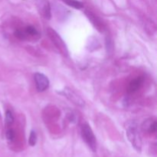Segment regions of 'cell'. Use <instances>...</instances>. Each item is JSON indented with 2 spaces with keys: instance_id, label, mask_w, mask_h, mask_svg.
<instances>
[{
  "instance_id": "cell-1",
  "label": "cell",
  "mask_w": 157,
  "mask_h": 157,
  "mask_svg": "<svg viewBox=\"0 0 157 157\" xmlns=\"http://www.w3.org/2000/svg\"><path fill=\"white\" fill-rule=\"evenodd\" d=\"M126 132L129 141L131 143L132 146L137 151H140L142 148V140L138 130L137 124L135 121H130L126 126Z\"/></svg>"
},
{
  "instance_id": "cell-2",
  "label": "cell",
  "mask_w": 157,
  "mask_h": 157,
  "mask_svg": "<svg viewBox=\"0 0 157 157\" xmlns=\"http://www.w3.org/2000/svg\"><path fill=\"white\" fill-rule=\"evenodd\" d=\"M81 136L83 140L86 143L89 148L93 152L97 150V140L93 130L90 128V125L87 124H83L81 127Z\"/></svg>"
},
{
  "instance_id": "cell-3",
  "label": "cell",
  "mask_w": 157,
  "mask_h": 157,
  "mask_svg": "<svg viewBox=\"0 0 157 157\" xmlns=\"http://www.w3.org/2000/svg\"><path fill=\"white\" fill-rule=\"evenodd\" d=\"M47 33L48 35L49 38L52 40V41L56 46L57 48L59 50V52L64 56H67V54H68L67 46H66L65 43L64 42L62 38H61V36L53 29H51V28H48L47 29Z\"/></svg>"
},
{
  "instance_id": "cell-4",
  "label": "cell",
  "mask_w": 157,
  "mask_h": 157,
  "mask_svg": "<svg viewBox=\"0 0 157 157\" xmlns=\"http://www.w3.org/2000/svg\"><path fill=\"white\" fill-rule=\"evenodd\" d=\"M59 94L65 97V98H67L71 102H72L74 104L78 106V107H84V105H85V103L83 101L82 98H81V97L78 96L75 92H74L73 90H72L71 89L69 88V87H65V88H64L61 92H59Z\"/></svg>"
},
{
  "instance_id": "cell-5",
  "label": "cell",
  "mask_w": 157,
  "mask_h": 157,
  "mask_svg": "<svg viewBox=\"0 0 157 157\" xmlns=\"http://www.w3.org/2000/svg\"><path fill=\"white\" fill-rule=\"evenodd\" d=\"M35 86L38 91L42 92L47 90L49 87V80L44 74L37 72L34 76Z\"/></svg>"
},
{
  "instance_id": "cell-6",
  "label": "cell",
  "mask_w": 157,
  "mask_h": 157,
  "mask_svg": "<svg viewBox=\"0 0 157 157\" xmlns=\"http://www.w3.org/2000/svg\"><path fill=\"white\" fill-rule=\"evenodd\" d=\"M143 83H144V78L142 77H138V78H136L135 79H133L130 83V84H129V92H130V93L136 92V90H138L140 88Z\"/></svg>"
},
{
  "instance_id": "cell-7",
  "label": "cell",
  "mask_w": 157,
  "mask_h": 157,
  "mask_svg": "<svg viewBox=\"0 0 157 157\" xmlns=\"http://www.w3.org/2000/svg\"><path fill=\"white\" fill-rule=\"evenodd\" d=\"M142 127L149 133H153L156 130V122L152 119H148L144 121Z\"/></svg>"
},
{
  "instance_id": "cell-8",
  "label": "cell",
  "mask_w": 157,
  "mask_h": 157,
  "mask_svg": "<svg viewBox=\"0 0 157 157\" xmlns=\"http://www.w3.org/2000/svg\"><path fill=\"white\" fill-rule=\"evenodd\" d=\"M41 13L46 19H50L52 17L51 14V7L48 2L44 1V2H41Z\"/></svg>"
},
{
  "instance_id": "cell-9",
  "label": "cell",
  "mask_w": 157,
  "mask_h": 157,
  "mask_svg": "<svg viewBox=\"0 0 157 157\" xmlns=\"http://www.w3.org/2000/svg\"><path fill=\"white\" fill-rule=\"evenodd\" d=\"M24 32L26 35V38H29V36L31 37H35L37 35H38V32L36 30L35 27L32 25L27 26L26 28H25Z\"/></svg>"
},
{
  "instance_id": "cell-10",
  "label": "cell",
  "mask_w": 157,
  "mask_h": 157,
  "mask_svg": "<svg viewBox=\"0 0 157 157\" xmlns=\"http://www.w3.org/2000/svg\"><path fill=\"white\" fill-rule=\"evenodd\" d=\"M62 1L65 4H67V6L76 9H81L84 6H83V3L81 2L80 1H78V0H62Z\"/></svg>"
},
{
  "instance_id": "cell-11",
  "label": "cell",
  "mask_w": 157,
  "mask_h": 157,
  "mask_svg": "<svg viewBox=\"0 0 157 157\" xmlns=\"http://www.w3.org/2000/svg\"><path fill=\"white\" fill-rule=\"evenodd\" d=\"M14 122V117L12 114V112L11 110H8L6 112V123L8 125H11Z\"/></svg>"
},
{
  "instance_id": "cell-12",
  "label": "cell",
  "mask_w": 157,
  "mask_h": 157,
  "mask_svg": "<svg viewBox=\"0 0 157 157\" xmlns=\"http://www.w3.org/2000/svg\"><path fill=\"white\" fill-rule=\"evenodd\" d=\"M29 144H30V146H32V147H34V146L36 144L37 134H36V133H35V131H34V130L31 131L30 136H29Z\"/></svg>"
},
{
  "instance_id": "cell-13",
  "label": "cell",
  "mask_w": 157,
  "mask_h": 157,
  "mask_svg": "<svg viewBox=\"0 0 157 157\" xmlns=\"http://www.w3.org/2000/svg\"><path fill=\"white\" fill-rule=\"evenodd\" d=\"M6 139L8 140V141L12 142V141H13L14 139H15V131H14L12 129H9V130L6 131Z\"/></svg>"
},
{
  "instance_id": "cell-14",
  "label": "cell",
  "mask_w": 157,
  "mask_h": 157,
  "mask_svg": "<svg viewBox=\"0 0 157 157\" xmlns=\"http://www.w3.org/2000/svg\"><path fill=\"white\" fill-rule=\"evenodd\" d=\"M69 120L71 121V122H75V121L76 120V117L73 113H71V114H69Z\"/></svg>"
}]
</instances>
